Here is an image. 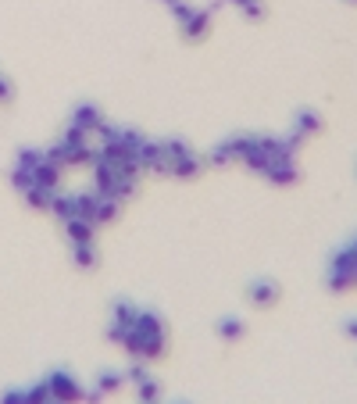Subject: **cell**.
<instances>
[{"label":"cell","instance_id":"cell-1","mask_svg":"<svg viewBox=\"0 0 357 404\" xmlns=\"http://www.w3.org/2000/svg\"><path fill=\"white\" fill-rule=\"evenodd\" d=\"M122 347H126L133 358H140V362H157V358L168 351L161 315H157V311H140L136 326H133V329L126 333V340H122Z\"/></svg>","mask_w":357,"mask_h":404},{"label":"cell","instance_id":"cell-2","mask_svg":"<svg viewBox=\"0 0 357 404\" xmlns=\"http://www.w3.org/2000/svg\"><path fill=\"white\" fill-rule=\"evenodd\" d=\"M350 286H357V254L350 247H343L332 254V265H329V290L343 294Z\"/></svg>","mask_w":357,"mask_h":404},{"label":"cell","instance_id":"cell-3","mask_svg":"<svg viewBox=\"0 0 357 404\" xmlns=\"http://www.w3.org/2000/svg\"><path fill=\"white\" fill-rule=\"evenodd\" d=\"M47 386H50V397L61 400V404H75V400L86 397V390L79 386V379H75L72 372H65V369L50 372V376H47Z\"/></svg>","mask_w":357,"mask_h":404},{"label":"cell","instance_id":"cell-4","mask_svg":"<svg viewBox=\"0 0 357 404\" xmlns=\"http://www.w3.org/2000/svg\"><path fill=\"white\" fill-rule=\"evenodd\" d=\"M136 158H140V168H147V172H161V176H171V154H168L164 143L147 140V143L140 147Z\"/></svg>","mask_w":357,"mask_h":404},{"label":"cell","instance_id":"cell-5","mask_svg":"<svg viewBox=\"0 0 357 404\" xmlns=\"http://www.w3.org/2000/svg\"><path fill=\"white\" fill-rule=\"evenodd\" d=\"M247 297H250L258 308H268V304L279 301V283H275V279H258V283L247 286Z\"/></svg>","mask_w":357,"mask_h":404},{"label":"cell","instance_id":"cell-6","mask_svg":"<svg viewBox=\"0 0 357 404\" xmlns=\"http://www.w3.org/2000/svg\"><path fill=\"white\" fill-rule=\"evenodd\" d=\"M32 179H36V186H43V190H57L61 186V165H54V161H40L36 168H32Z\"/></svg>","mask_w":357,"mask_h":404},{"label":"cell","instance_id":"cell-7","mask_svg":"<svg viewBox=\"0 0 357 404\" xmlns=\"http://www.w3.org/2000/svg\"><path fill=\"white\" fill-rule=\"evenodd\" d=\"M104 122V114H100V107L97 104H75V111H72V126H79V129H86V133H93L97 126Z\"/></svg>","mask_w":357,"mask_h":404},{"label":"cell","instance_id":"cell-8","mask_svg":"<svg viewBox=\"0 0 357 404\" xmlns=\"http://www.w3.org/2000/svg\"><path fill=\"white\" fill-rule=\"evenodd\" d=\"M65 233H68L72 247H75V244H93L97 225H93V222H86V218H68V222H65Z\"/></svg>","mask_w":357,"mask_h":404},{"label":"cell","instance_id":"cell-9","mask_svg":"<svg viewBox=\"0 0 357 404\" xmlns=\"http://www.w3.org/2000/svg\"><path fill=\"white\" fill-rule=\"evenodd\" d=\"M207 29H211V11H193L190 22L183 25V36L186 40H200V36H207Z\"/></svg>","mask_w":357,"mask_h":404},{"label":"cell","instance_id":"cell-10","mask_svg":"<svg viewBox=\"0 0 357 404\" xmlns=\"http://www.w3.org/2000/svg\"><path fill=\"white\" fill-rule=\"evenodd\" d=\"M200 172V158L190 150V154H183V158H175L171 161V176H178V179H193Z\"/></svg>","mask_w":357,"mask_h":404},{"label":"cell","instance_id":"cell-11","mask_svg":"<svg viewBox=\"0 0 357 404\" xmlns=\"http://www.w3.org/2000/svg\"><path fill=\"white\" fill-rule=\"evenodd\" d=\"M75 201V218H86V222H93L97 218V204H100V194L93 190V194H79V197H72ZM97 225V222H93Z\"/></svg>","mask_w":357,"mask_h":404},{"label":"cell","instance_id":"cell-12","mask_svg":"<svg viewBox=\"0 0 357 404\" xmlns=\"http://www.w3.org/2000/svg\"><path fill=\"white\" fill-rule=\"evenodd\" d=\"M136 319H140V308H136L133 301H114V322H118V326L133 329V326H136Z\"/></svg>","mask_w":357,"mask_h":404},{"label":"cell","instance_id":"cell-13","mask_svg":"<svg viewBox=\"0 0 357 404\" xmlns=\"http://www.w3.org/2000/svg\"><path fill=\"white\" fill-rule=\"evenodd\" d=\"M54 194H57V190L32 186V190H25V201H29V208H36V211H50V204H54Z\"/></svg>","mask_w":357,"mask_h":404},{"label":"cell","instance_id":"cell-14","mask_svg":"<svg viewBox=\"0 0 357 404\" xmlns=\"http://www.w3.org/2000/svg\"><path fill=\"white\" fill-rule=\"evenodd\" d=\"M296 133H304V136L322 133V119H318L315 111H296Z\"/></svg>","mask_w":357,"mask_h":404},{"label":"cell","instance_id":"cell-15","mask_svg":"<svg viewBox=\"0 0 357 404\" xmlns=\"http://www.w3.org/2000/svg\"><path fill=\"white\" fill-rule=\"evenodd\" d=\"M118 211H122V204H118L114 197H100V204H97V225H107V222H114L118 218Z\"/></svg>","mask_w":357,"mask_h":404},{"label":"cell","instance_id":"cell-16","mask_svg":"<svg viewBox=\"0 0 357 404\" xmlns=\"http://www.w3.org/2000/svg\"><path fill=\"white\" fill-rule=\"evenodd\" d=\"M243 333H247V326H243L240 319H222V322H218V336L229 340V343H236Z\"/></svg>","mask_w":357,"mask_h":404},{"label":"cell","instance_id":"cell-17","mask_svg":"<svg viewBox=\"0 0 357 404\" xmlns=\"http://www.w3.org/2000/svg\"><path fill=\"white\" fill-rule=\"evenodd\" d=\"M50 211H54L57 218H61V222H68V218H75V201H72V197H65V194H54Z\"/></svg>","mask_w":357,"mask_h":404},{"label":"cell","instance_id":"cell-18","mask_svg":"<svg viewBox=\"0 0 357 404\" xmlns=\"http://www.w3.org/2000/svg\"><path fill=\"white\" fill-rule=\"evenodd\" d=\"M118 143H122V147H129L133 154H140V147L147 143V136H143L140 129H118Z\"/></svg>","mask_w":357,"mask_h":404},{"label":"cell","instance_id":"cell-19","mask_svg":"<svg viewBox=\"0 0 357 404\" xmlns=\"http://www.w3.org/2000/svg\"><path fill=\"white\" fill-rule=\"evenodd\" d=\"M11 186L15 190H32L36 186V179H32V168H22V165H15V172H11Z\"/></svg>","mask_w":357,"mask_h":404},{"label":"cell","instance_id":"cell-20","mask_svg":"<svg viewBox=\"0 0 357 404\" xmlns=\"http://www.w3.org/2000/svg\"><path fill=\"white\" fill-rule=\"evenodd\" d=\"M122 383H126V376H118V372H100V376H97V390H100V393L122 390Z\"/></svg>","mask_w":357,"mask_h":404},{"label":"cell","instance_id":"cell-21","mask_svg":"<svg viewBox=\"0 0 357 404\" xmlns=\"http://www.w3.org/2000/svg\"><path fill=\"white\" fill-rule=\"evenodd\" d=\"M50 400H54V397H50V386H47V379L25 390V404H50Z\"/></svg>","mask_w":357,"mask_h":404},{"label":"cell","instance_id":"cell-22","mask_svg":"<svg viewBox=\"0 0 357 404\" xmlns=\"http://www.w3.org/2000/svg\"><path fill=\"white\" fill-rule=\"evenodd\" d=\"M75 265H79V268H93V265H97L93 244H75Z\"/></svg>","mask_w":357,"mask_h":404},{"label":"cell","instance_id":"cell-23","mask_svg":"<svg viewBox=\"0 0 357 404\" xmlns=\"http://www.w3.org/2000/svg\"><path fill=\"white\" fill-rule=\"evenodd\" d=\"M43 158H47L43 150H36V147H22V150H18V161H15V165H22V168H36V165H40Z\"/></svg>","mask_w":357,"mask_h":404},{"label":"cell","instance_id":"cell-24","mask_svg":"<svg viewBox=\"0 0 357 404\" xmlns=\"http://www.w3.org/2000/svg\"><path fill=\"white\" fill-rule=\"evenodd\" d=\"M140 386V400L143 404H157L161 400V386L154 383V379H143V383H136Z\"/></svg>","mask_w":357,"mask_h":404},{"label":"cell","instance_id":"cell-25","mask_svg":"<svg viewBox=\"0 0 357 404\" xmlns=\"http://www.w3.org/2000/svg\"><path fill=\"white\" fill-rule=\"evenodd\" d=\"M193 11H197V8H190V4H183V0H178V4H171V15H175V22H178V25H186Z\"/></svg>","mask_w":357,"mask_h":404},{"label":"cell","instance_id":"cell-26","mask_svg":"<svg viewBox=\"0 0 357 404\" xmlns=\"http://www.w3.org/2000/svg\"><path fill=\"white\" fill-rule=\"evenodd\" d=\"M0 404H25V390H4Z\"/></svg>","mask_w":357,"mask_h":404},{"label":"cell","instance_id":"cell-27","mask_svg":"<svg viewBox=\"0 0 357 404\" xmlns=\"http://www.w3.org/2000/svg\"><path fill=\"white\" fill-rule=\"evenodd\" d=\"M126 333H129L126 326H118V322H111V329H107V340H114V343H122V340H126Z\"/></svg>","mask_w":357,"mask_h":404},{"label":"cell","instance_id":"cell-28","mask_svg":"<svg viewBox=\"0 0 357 404\" xmlns=\"http://www.w3.org/2000/svg\"><path fill=\"white\" fill-rule=\"evenodd\" d=\"M129 379H133V383H143V379H147V369H143V365H133V369H129Z\"/></svg>","mask_w":357,"mask_h":404},{"label":"cell","instance_id":"cell-29","mask_svg":"<svg viewBox=\"0 0 357 404\" xmlns=\"http://www.w3.org/2000/svg\"><path fill=\"white\" fill-rule=\"evenodd\" d=\"M4 100H11V83L0 79V104H4Z\"/></svg>","mask_w":357,"mask_h":404},{"label":"cell","instance_id":"cell-30","mask_svg":"<svg viewBox=\"0 0 357 404\" xmlns=\"http://www.w3.org/2000/svg\"><path fill=\"white\" fill-rule=\"evenodd\" d=\"M83 400H86V404H100V400H104V393H100V390H86V397H83Z\"/></svg>","mask_w":357,"mask_h":404},{"label":"cell","instance_id":"cell-31","mask_svg":"<svg viewBox=\"0 0 357 404\" xmlns=\"http://www.w3.org/2000/svg\"><path fill=\"white\" fill-rule=\"evenodd\" d=\"M346 336H353V340H357V319H353V322H346Z\"/></svg>","mask_w":357,"mask_h":404},{"label":"cell","instance_id":"cell-32","mask_svg":"<svg viewBox=\"0 0 357 404\" xmlns=\"http://www.w3.org/2000/svg\"><path fill=\"white\" fill-rule=\"evenodd\" d=\"M350 251H353V254H357V237H353V244H350Z\"/></svg>","mask_w":357,"mask_h":404},{"label":"cell","instance_id":"cell-33","mask_svg":"<svg viewBox=\"0 0 357 404\" xmlns=\"http://www.w3.org/2000/svg\"><path fill=\"white\" fill-rule=\"evenodd\" d=\"M240 4H243V8H247V4H258V0H240Z\"/></svg>","mask_w":357,"mask_h":404},{"label":"cell","instance_id":"cell-34","mask_svg":"<svg viewBox=\"0 0 357 404\" xmlns=\"http://www.w3.org/2000/svg\"><path fill=\"white\" fill-rule=\"evenodd\" d=\"M164 4H178V0H164Z\"/></svg>","mask_w":357,"mask_h":404},{"label":"cell","instance_id":"cell-35","mask_svg":"<svg viewBox=\"0 0 357 404\" xmlns=\"http://www.w3.org/2000/svg\"><path fill=\"white\" fill-rule=\"evenodd\" d=\"M50 404H61V400H50Z\"/></svg>","mask_w":357,"mask_h":404},{"label":"cell","instance_id":"cell-36","mask_svg":"<svg viewBox=\"0 0 357 404\" xmlns=\"http://www.w3.org/2000/svg\"><path fill=\"white\" fill-rule=\"evenodd\" d=\"M353 4H357V0H353Z\"/></svg>","mask_w":357,"mask_h":404}]
</instances>
